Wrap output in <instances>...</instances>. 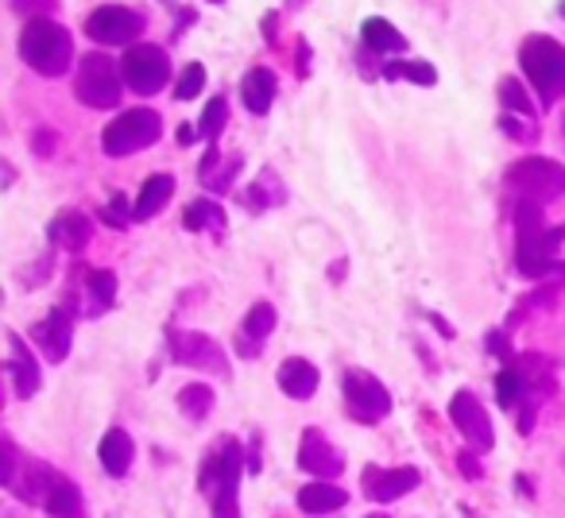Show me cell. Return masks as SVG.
Returning <instances> with one entry per match:
<instances>
[{
	"label": "cell",
	"mask_w": 565,
	"mask_h": 518,
	"mask_svg": "<svg viewBox=\"0 0 565 518\" xmlns=\"http://www.w3.org/2000/svg\"><path fill=\"white\" fill-rule=\"evenodd\" d=\"M515 228H519V248H515V263L526 279H546V276H565V263H557V248L565 240V228H550L542 220V205L534 202H519L515 213Z\"/></svg>",
	"instance_id": "cell-1"
},
{
	"label": "cell",
	"mask_w": 565,
	"mask_h": 518,
	"mask_svg": "<svg viewBox=\"0 0 565 518\" xmlns=\"http://www.w3.org/2000/svg\"><path fill=\"white\" fill-rule=\"evenodd\" d=\"M20 55H24V63L32 66L35 74H43V78H63L74 63V40L55 20H47V17L28 20L24 32H20Z\"/></svg>",
	"instance_id": "cell-2"
},
{
	"label": "cell",
	"mask_w": 565,
	"mask_h": 518,
	"mask_svg": "<svg viewBox=\"0 0 565 518\" xmlns=\"http://www.w3.org/2000/svg\"><path fill=\"white\" fill-rule=\"evenodd\" d=\"M519 66H523L526 82L534 86L539 101L554 105L565 94V47L550 35H526L519 43Z\"/></svg>",
	"instance_id": "cell-3"
},
{
	"label": "cell",
	"mask_w": 565,
	"mask_h": 518,
	"mask_svg": "<svg viewBox=\"0 0 565 518\" xmlns=\"http://www.w3.org/2000/svg\"><path fill=\"white\" fill-rule=\"evenodd\" d=\"M508 186L519 194V202L546 205L565 194V166L554 163V159L526 155L508 171Z\"/></svg>",
	"instance_id": "cell-4"
},
{
	"label": "cell",
	"mask_w": 565,
	"mask_h": 518,
	"mask_svg": "<svg viewBox=\"0 0 565 518\" xmlns=\"http://www.w3.org/2000/svg\"><path fill=\"white\" fill-rule=\"evenodd\" d=\"M159 132H163V120H159L156 109H128L102 132V148L105 155L120 159V155H132V151L151 148L159 140Z\"/></svg>",
	"instance_id": "cell-5"
},
{
	"label": "cell",
	"mask_w": 565,
	"mask_h": 518,
	"mask_svg": "<svg viewBox=\"0 0 565 518\" xmlns=\"http://www.w3.org/2000/svg\"><path fill=\"white\" fill-rule=\"evenodd\" d=\"M120 89H125V74L113 66L109 55H86L78 66V82H74V94L89 109H113L120 101Z\"/></svg>",
	"instance_id": "cell-6"
},
{
	"label": "cell",
	"mask_w": 565,
	"mask_h": 518,
	"mask_svg": "<svg viewBox=\"0 0 565 518\" xmlns=\"http://www.w3.org/2000/svg\"><path fill=\"white\" fill-rule=\"evenodd\" d=\"M120 74H125V86L140 97H151L167 86L171 78V58H167L163 47H151V43H140V47L125 51L120 58Z\"/></svg>",
	"instance_id": "cell-7"
},
{
	"label": "cell",
	"mask_w": 565,
	"mask_h": 518,
	"mask_svg": "<svg viewBox=\"0 0 565 518\" xmlns=\"http://www.w3.org/2000/svg\"><path fill=\"white\" fill-rule=\"evenodd\" d=\"M143 17L136 9H125V4H105V9H94L86 17V35L94 43H105V47H125V43H136L143 35Z\"/></svg>",
	"instance_id": "cell-8"
},
{
	"label": "cell",
	"mask_w": 565,
	"mask_h": 518,
	"mask_svg": "<svg viewBox=\"0 0 565 518\" xmlns=\"http://www.w3.org/2000/svg\"><path fill=\"white\" fill-rule=\"evenodd\" d=\"M345 407L356 422L372 425L392 414V395H387V387L380 384L372 371L353 368V371H345Z\"/></svg>",
	"instance_id": "cell-9"
},
{
	"label": "cell",
	"mask_w": 565,
	"mask_h": 518,
	"mask_svg": "<svg viewBox=\"0 0 565 518\" xmlns=\"http://www.w3.org/2000/svg\"><path fill=\"white\" fill-rule=\"evenodd\" d=\"M244 453L236 441H225L221 453H210V472H217V495H213V518H241V503H236V484H241Z\"/></svg>",
	"instance_id": "cell-10"
},
{
	"label": "cell",
	"mask_w": 565,
	"mask_h": 518,
	"mask_svg": "<svg viewBox=\"0 0 565 518\" xmlns=\"http://www.w3.org/2000/svg\"><path fill=\"white\" fill-rule=\"evenodd\" d=\"M171 356L182 368H198V371H213V376H228L225 353L213 337L205 333H171Z\"/></svg>",
	"instance_id": "cell-11"
},
{
	"label": "cell",
	"mask_w": 565,
	"mask_h": 518,
	"mask_svg": "<svg viewBox=\"0 0 565 518\" xmlns=\"http://www.w3.org/2000/svg\"><path fill=\"white\" fill-rule=\"evenodd\" d=\"M449 418L454 425L461 430V438L469 441L472 449L488 453L495 445V433H492V422H488V410L480 407V399L472 391H457L454 402H449Z\"/></svg>",
	"instance_id": "cell-12"
},
{
	"label": "cell",
	"mask_w": 565,
	"mask_h": 518,
	"mask_svg": "<svg viewBox=\"0 0 565 518\" xmlns=\"http://www.w3.org/2000/svg\"><path fill=\"white\" fill-rule=\"evenodd\" d=\"M299 468L310 472V476H318V479H333L341 468H345V456L326 441V433L307 430L299 441Z\"/></svg>",
	"instance_id": "cell-13"
},
{
	"label": "cell",
	"mask_w": 565,
	"mask_h": 518,
	"mask_svg": "<svg viewBox=\"0 0 565 518\" xmlns=\"http://www.w3.org/2000/svg\"><path fill=\"white\" fill-rule=\"evenodd\" d=\"M361 484H364V495H369V499L395 503L399 495H407L418 487V468H376V464H372V468H364Z\"/></svg>",
	"instance_id": "cell-14"
},
{
	"label": "cell",
	"mask_w": 565,
	"mask_h": 518,
	"mask_svg": "<svg viewBox=\"0 0 565 518\" xmlns=\"http://www.w3.org/2000/svg\"><path fill=\"white\" fill-rule=\"evenodd\" d=\"M71 333H74V322H71V310L55 306L40 325H35V341L43 345L51 364H63L71 356Z\"/></svg>",
	"instance_id": "cell-15"
},
{
	"label": "cell",
	"mask_w": 565,
	"mask_h": 518,
	"mask_svg": "<svg viewBox=\"0 0 565 518\" xmlns=\"http://www.w3.org/2000/svg\"><path fill=\"white\" fill-rule=\"evenodd\" d=\"M9 376H12V387H17L20 399H32L43 384L40 364H35L32 348L20 341V333H9Z\"/></svg>",
	"instance_id": "cell-16"
},
{
	"label": "cell",
	"mask_w": 565,
	"mask_h": 518,
	"mask_svg": "<svg viewBox=\"0 0 565 518\" xmlns=\"http://www.w3.org/2000/svg\"><path fill=\"white\" fill-rule=\"evenodd\" d=\"M275 330V310L271 302H256V306L248 310V317L241 322V341H236V353L241 356H259L267 345V337H271Z\"/></svg>",
	"instance_id": "cell-17"
},
{
	"label": "cell",
	"mask_w": 565,
	"mask_h": 518,
	"mask_svg": "<svg viewBox=\"0 0 565 518\" xmlns=\"http://www.w3.org/2000/svg\"><path fill=\"white\" fill-rule=\"evenodd\" d=\"M275 94H279V82H275V74L267 71V66H256V71L244 74L241 97H244V109H248L252 117H267V112H271Z\"/></svg>",
	"instance_id": "cell-18"
},
{
	"label": "cell",
	"mask_w": 565,
	"mask_h": 518,
	"mask_svg": "<svg viewBox=\"0 0 565 518\" xmlns=\"http://www.w3.org/2000/svg\"><path fill=\"white\" fill-rule=\"evenodd\" d=\"M89 217L82 209H63L55 220L47 225V240L55 244V248H66V251H82L89 240Z\"/></svg>",
	"instance_id": "cell-19"
},
{
	"label": "cell",
	"mask_w": 565,
	"mask_h": 518,
	"mask_svg": "<svg viewBox=\"0 0 565 518\" xmlns=\"http://www.w3.org/2000/svg\"><path fill=\"white\" fill-rule=\"evenodd\" d=\"M318 368L310 360H302V356H291V360H282V368H279V387L287 395H291L295 402H307L310 395L318 391Z\"/></svg>",
	"instance_id": "cell-20"
},
{
	"label": "cell",
	"mask_w": 565,
	"mask_h": 518,
	"mask_svg": "<svg viewBox=\"0 0 565 518\" xmlns=\"http://www.w3.org/2000/svg\"><path fill=\"white\" fill-rule=\"evenodd\" d=\"M97 456H102V468L109 472V476H125V472L132 468L136 445L125 430H109L102 438V445H97Z\"/></svg>",
	"instance_id": "cell-21"
},
{
	"label": "cell",
	"mask_w": 565,
	"mask_h": 518,
	"mask_svg": "<svg viewBox=\"0 0 565 518\" xmlns=\"http://www.w3.org/2000/svg\"><path fill=\"white\" fill-rule=\"evenodd\" d=\"M171 194H174V174H151V179L143 182L140 197H136L132 217L136 220H151L167 202H171Z\"/></svg>",
	"instance_id": "cell-22"
},
{
	"label": "cell",
	"mask_w": 565,
	"mask_h": 518,
	"mask_svg": "<svg viewBox=\"0 0 565 518\" xmlns=\"http://www.w3.org/2000/svg\"><path fill=\"white\" fill-rule=\"evenodd\" d=\"M349 503V495L341 492L338 484H330V479H322V484H310L299 492V507L307 510V515H330V510H341Z\"/></svg>",
	"instance_id": "cell-23"
},
{
	"label": "cell",
	"mask_w": 565,
	"mask_h": 518,
	"mask_svg": "<svg viewBox=\"0 0 565 518\" xmlns=\"http://www.w3.org/2000/svg\"><path fill=\"white\" fill-rule=\"evenodd\" d=\"M361 40H364V47H372L376 55H395V51H407V40H403V35L395 32L387 20H380V17L364 20Z\"/></svg>",
	"instance_id": "cell-24"
},
{
	"label": "cell",
	"mask_w": 565,
	"mask_h": 518,
	"mask_svg": "<svg viewBox=\"0 0 565 518\" xmlns=\"http://www.w3.org/2000/svg\"><path fill=\"white\" fill-rule=\"evenodd\" d=\"M86 291H89V314H105V310H113V302H117V276L105 268H94L86 276Z\"/></svg>",
	"instance_id": "cell-25"
},
{
	"label": "cell",
	"mask_w": 565,
	"mask_h": 518,
	"mask_svg": "<svg viewBox=\"0 0 565 518\" xmlns=\"http://www.w3.org/2000/svg\"><path fill=\"white\" fill-rule=\"evenodd\" d=\"M43 510H47L51 518H78V510H82L78 487H74L66 476H58L55 487H51V495H47V503H43Z\"/></svg>",
	"instance_id": "cell-26"
},
{
	"label": "cell",
	"mask_w": 565,
	"mask_h": 518,
	"mask_svg": "<svg viewBox=\"0 0 565 518\" xmlns=\"http://www.w3.org/2000/svg\"><path fill=\"white\" fill-rule=\"evenodd\" d=\"M210 407H213V391L205 384H186L179 391V410L186 418H194V422H202L210 414Z\"/></svg>",
	"instance_id": "cell-27"
},
{
	"label": "cell",
	"mask_w": 565,
	"mask_h": 518,
	"mask_svg": "<svg viewBox=\"0 0 565 518\" xmlns=\"http://www.w3.org/2000/svg\"><path fill=\"white\" fill-rule=\"evenodd\" d=\"M500 101H503V109H508V112H519L523 120H534V117H539V109H534V101H531V94H526V86H519L515 78H503V82H500Z\"/></svg>",
	"instance_id": "cell-28"
},
{
	"label": "cell",
	"mask_w": 565,
	"mask_h": 518,
	"mask_svg": "<svg viewBox=\"0 0 565 518\" xmlns=\"http://www.w3.org/2000/svg\"><path fill=\"white\" fill-rule=\"evenodd\" d=\"M384 78H407V82H415V86H434L438 82V74H434V66L430 63H387L384 66Z\"/></svg>",
	"instance_id": "cell-29"
},
{
	"label": "cell",
	"mask_w": 565,
	"mask_h": 518,
	"mask_svg": "<svg viewBox=\"0 0 565 518\" xmlns=\"http://www.w3.org/2000/svg\"><path fill=\"white\" fill-rule=\"evenodd\" d=\"M244 202H248L252 209L259 213V209H267L271 202H282V186L275 182V174H271V171H264V174L256 179V186H252L248 194H244Z\"/></svg>",
	"instance_id": "cell-30"
},
{
	"label": "cell",
	"mask_w": 565,
	"mask_h": 518,
	"mask_svg": "<svg viewBox=\"0 0 565 518\" xmlns=\"http://www.w3.org/2000/svg\"><path fill=\"white\" fill-rule=\"evenodd\" d=\"M221 209L213 202H205V197H198V202L186 205V213H182V225L190 228V233H202L205 225H221Z\"/></svg>",
	"instance_id": "cell-31"
},
{
	"label": "cell",
	"mask_w": 565,
	"mask_h": 518,
	"mask_svg": "<svg viewBox=\"0 0 565 518\" xmlns=\"http://www.w3.org/2000/svg\"><path fill=\"white\" fill-rule=\"evenodd\" d=\"M225 120H228V101L217 94L210 105H205V112H202V125H198V132H202L205 140H217V136H221V128H225Z\"/></svg>",
	"instance_id": "cell-32"
},
{
	"label": "cell",
	"mask_w": 565,
	"mask_h": 518,
	"mask_svg": "<svg viewBox=\"0 0 565 518\" xmlns=\"http://www.w3.org/2000/svg\"><path fill=\"white\" fill-rule=\"evenodd\" d=\"M519 395H526V379L515 368H503L495 376V399H500V407H515Z\"/></svg>",
	"instance_id": "cell-33"
},
{
	"label": "cell",
	"mask_w": 565,
	"mask_h": 518,
	"mask_svg": "<svg viewBox=\"0 0 565 518\" xmlns=\"http://www.w3.org/2000/svg\"><path fill=\"white\" fill-rule=\"evenodd\" d=\"M205 86V66L202 63H190L186 71L179 74V86H174V97L179 101H190V97H198Z\"/></svg>",
	"instance_id": "cell-34"
},
{
	"label": "cell",
	"mask_w": 565,
	"mask_h": 518,
	"mask_svg": "<svg viewBox=\"0 0 565 518\" xmlns=\"http://www.w3.org/2000/svg\"><path fill=\"white\" fill-rule=\"evenodd\" d=\"M12 9L20 12V17L28 20H40V17H51V12L58 9V0H9Z\"/></svg>",
	"instance_id": "cell-35"
},
{
	"label": "cell",
	"mask_w": 565,
	"mask_h": 518,
	"mask_svg": "<svg viewBox=\"0 0 565 518\" xmlns=\"http://www.w3.org/2000/svg\"><path fill=\"white\" fill-rule=\"evenodd\" d=\"M105 220L120 228V225H128V220H136V217H132V213H128V202H125V197H113L109 209H105Z\"/></svg>",
	"instance_id": "cell-36"
},
{
	"label": "cell",
	"mask_w": 565,
	"mask_h": 518,
	"mask_svg": "<svg viewBox=\"0 0 565 518\" xmlns=\"http://www.w3.org/2000/svg\"><path fill=\"white\" fill-rule=\"evenodd\" d=\"M236 166H241V159H228V166H225V171H221L217 179H210V182H205V186H210V190H217V194H225V190H228V179H233V174H236Z\"/></svg>",
	"instance_id": "cell-37"
},
{
	"label": "cell",
	"mask_w": 565,
	"mask_h": 518,
	"mask_svg": "<svg viewBox=\"0 0 565 518\" xmlns=\"http://www.w3.org/2000/svg\"><path fill=\"white\" fill-rule=\"evenodd\" d=\"M194 136H198V132H194L190 125H182V128H179V143H182V148H190V143H194Z\"/></svg>",
	"instance_id": "cell-38"
},
{
	"label": "cell",
	"mask_w": 565,
	"mask_h": 518,
	"mask_svg": "<svg viewBox=\"0 0 565 518\" xmlns=\"http://www.w3.org/2000/svg\"><path fill=\"white\" fill-rule=\"evenodd\" d=\"M461 472H469V476H480L477 461H472V456H469V453H461Z\"/></svg>",
	"instance_id": "cell-39"
},
{
	"label": "cell",
	"mask_w": 565,
	"mask_h": 518,
	"mask_svg": "<svg viewBox=\"0 0 565 518\" xmlns=\"http://www.w3.org/2000/svg\"><path fill=\"white\" fill-rule=\"evenodd\" d=\"M213 4H221V0H213Z\"/></svg>",
	"instance_id": "cell-40"
},
{
	"label": "cell",
	"mask_w": 565,
	"mask_h": 518,
	"mask_svg": "<svg viewBox=\"0 0 565 518\" xmlns=\"http://www.w3.org/2000/svg\"><path fill=\"white\" fill-rule=\"evenodd\" d=\"M376 518H384V515H376Z\"/></svg>",
	"instance_id": "cell-41"
}]
</instances>
